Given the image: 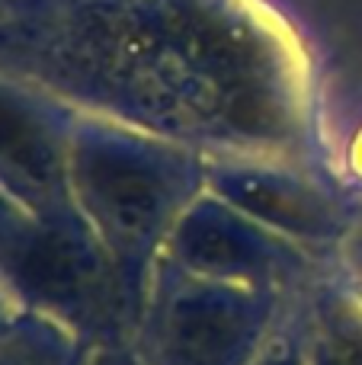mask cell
Wrapping results in <instances>:
<instances>
[{
    "instance_id": "1",
    "label": "cell",
    "mask_w": 362,
    "mask_h": 365,
    "mask_svg": "<svg viewBox=\"0 0 362 365\" xmlns=\"http://www.w3.org/2000/svg\"><path fill=\"white\" fill-rule=\"evenodd\" d=\"M0 160L32 186L51 182V151L45 135L29 125V119L0 106Z\"/></svg>"
}]
</instances>
